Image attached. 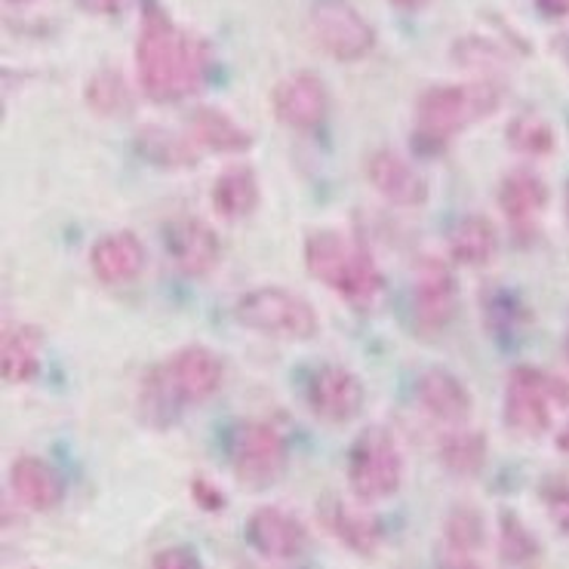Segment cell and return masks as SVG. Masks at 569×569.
Returning <instances> with one entry per match:
<instances>
[{
	"label": "cell",
	"instance_id": "1",
	"mask_svg": "<svg viewBox=\"0 0 569 569\" xmlns=\"http://www.w3.org/2000/svg\"><path fill=\"white\" fill-rule=\"evenodd\" d=\"M210 43L179 28L148 3L136 40V78L151 102L170 106L194 96L210 74Z\"/></svg>",
	"mask_w": 569,
	"mask_h": 569
},
{
	"label": "cell",
	"instance_id": "2",
	"mask_svg": "<svg viewBox=\"0 0 569 569\" xmlns=\"http://www.w3.org/2000/svg\"><path fill=\"white\" fill-rule=\"evenodd\" d=\"M502 80L480 78L471 83L428 87L416 102V136L428 148H443L475 120L492 114L502 102Z\"/></svg>",
	"mask_w": 569,
	"mask_h": 569
},
{
	"label": "cell",
	"instance_id": "3",
	"mask_svg": "<svg viewBox=\"0 0 569 569\" xmlns=\"http://www.w3.org/2000/svg\"><path fill=\"white\" fill-rule=\"evenodd\" d=\"M305 266L311 278L358 308H367L382 292V271L370 252L339 231H315L305 240Z\"/></svg>",
	"mask_w": 569,
	"mask_h": 569
},
{
	"label": "cell",
	"instance_id": "4",
	"mask_svg": "<svg viewBox=\"0 0 569 569\" xmlns=\"http://www.w3.org/2000/svg\"><path fill=\"white\" fill-rule=\"evenodd\" d=\"M234 318L247 330L283 342L315 339L320 327L318 311L311 308V302L283 287H259L243 292L234 305Z\"/></svg>",
	"mask_w": 569,
	"mask_h": 569
},
{
	"label": "cell",
	"instance_id": "5",
	"mask_svg": "<svg viewBox=\"0 0 569 569\" xmlns=\"http://www.w3.org/2000/svg\"><path fill=\"white\" fill-rule=\"evenodd\" d=\"M567 400L569 388L557 376L536 367H517L505 385V428L517 437H542L555 422V410Z\"/></svg>",
	"mask_w": 569,
	"mask_h": 569
},
{
	"label": "cell",
	"instance_id": "6",
	"mask_svg": "<svg viewBox=\"0 0 569 569\" xmlns=\"http://www.w3.org/2000/svg\"><path fill=\"white\" fill-rule=\"evenodd\" d=\"M403 456L395 435L382 425H370L348 452V487L360 502H382L400 490Z\"/></svg>",
	"mask_w": 569,
	"mask_h": 569
},
{
	"label": "cell",
	"instance_id": "7",
	"mask_svg": "<svg viewBox=\"0 0 569 569\" xmlns=\"http://www.w3.org/2000/svg\"><path fill=\"white\" fill-rule=\"evenodd\" d=\"M287 440L274 425L243 422L231 440V468L240 487L247 490H268L287 471Z\"/></svg>",
	"mask_w": 569,
	"mask_h": 569
},
{
	"label": "cell",
	"instance_id": "8",
	"mask_svg": "<svg viewBox=\"0 0 569 569\" xmlns=\"http://www.w3.org/2000/svg\"><path fill=\"white\" fill-rule=\"evenodd\" d=\"M154 382L163 388V395L176 407H182V403H203L226 382V363H222V358L212 348L186 345L154 372Z\"/></svg>",
	"mask_w": 569,
	"mask_h": 569
},
{
	"label": "cell",
	"instance_id": "9",
	"mask_svg": "<svg viewBox=\"0 0 569 569\" xmlns=\"http://www.w3.org/2000/svg\"><path fill=\"white\" fill-rule=\"evenodd\" d=\"M311 34L336 62H358L376 47V28L348 0H318L311 10Z\"/></svg>",
	"mask_w": 569,
	"mask_h": 569
},
{
	"label": "cell",
	"instance_id": "10",
	"mask_svg": "<svg viewBox=\"0 0 569 569\" xmlns=\"http://www.w3.org/2000/svg\"><path fill=\"white\" fill-rule=\"evenodd\" d=\"M459 287L447 262L422 259L412 283V323L422 336H440L456 318Z\"/></svg>",
	"mask_w": 569,
	"mask_h": 569
},
{
	"label": "cell",
	"instance_id": "11",
	"mask_svg": "<svg viewBox=\"0 0 569 569\" xmlns=\"http://www.w3.org/2000/svg\"><path fill=\"white\" fill-rule=\"evenodd\" d=\"M305 400H308V410L315 412L320 422L345 425L358 419L367 391H363V382L355 372L327 363V367H318L308 376Z\"/></svg>",
	"mask_w": 569,
	"mask_h": 569
},
{
	"label": "cell",
	"instance_id": "12",
	"mask_svg": "<svg viewBox=\"0 0 569 569\" xmlns=\"http://www.w3.org/2000/svg\"><path fill=\"white\" fill-rule=\"evenodd\" d=\"M271 111L290 130H318L330 114V90L315 71H296L283 78L271 93Z\"/></svg>",
	"mask_w": 569,
	"mask_h": 569
},
{
	"label": "cell",
	"instance_id": "13",
	"mask_svg": "<svg viewBox=\"0 0 569 569\" xmlns=\"http://www.w3.org/2000/svg\"><path fill=\"white\" fill-rule=\"evenodd\" d=\"M167 252L172 266L179 268L186 278H210L222 262V240L207 222L200 219H176L167 226Z\"/></svg>",
	"mask_w": 569,
	"mask_h": 569
},
{
	"label": "cell",
	"instance_id": "14",
	"mask_svg": "<svg viewBox=\"0 0 569 569\" xmlns=\"http://www.w3.org/2000/svg\"><path fill=\"white\" fill-rule=\"evenodd\" d=\"M247 542L266 560H296L308 545L305 527L283 508L262 505L247 517Z\"/></svg>",
	"mask_w": 569,
	"mask_h": 569
},
{
	"label": "cell",
	"instance_id": "15",
	"mask_svg": "<svg viewBox=\"0 0 569 569\" xmlns=\"http://www.w3.org/2000/svg\"><path fill=\"white\" fill-rule=\"evenodd\" d=\"M367 179L395 207H422L428 200V182L419 176V170L412 167L410 160L400 158L398 151H391V148L372 151L370 160H367Z\"/></svg>",
	"mask_w": 569,
	"mask_h": 569
},
{
	"label": "cell",
	"instance_id": "16",
	"mask_svg": "<svg viewBox=\"0 0 569 569\" xmlns=\"http://www.w3.org/2000/svg\"><path fill=\"white\" fill-rule=\"evenodd\" d=\"M416 400L431 419L443 425H462L475 410L471 391L465 388L459 376H452L443 367H431V370L419 372L416 379Z\"/></svg>",
	"mask_w": 569,
	"mask_h": 569
},
{
	"label": "cell",
	"instance_id": "17",
	"mask_svg": "<svg viewBox=\"0 0 569 569\" xmlns=\"http://www.w3.org/2000/svg\"><path fill=\"white\" fill-rule=\"evenodd\" d=\"M148 252L146 243L136 238L133 231H111L99 238L90 250V268L93 274L108 287L130 283L146 271Z\"/></svg>",
	"mask_w": 569,
	"mask_h": 569
},
{
	"label": "cell",
	"instance_id": "18",
	"mask_svg": "<svg viewBox=\"0 0 569 569\" xmlns=\"http://www.w3.org/2000/svg\"><path fill=\"white\" fill-rule=\"evenodd\" d=\"M10 487L19 502L26 505L28 511H53L56 505L66 496V483L62 475L53 465L40 456H19L10 468Z\"/></svg>",
	"mask_w": 569,
	"mask_h": 569
},
{
	"label": "cell",
	"instance_id": "19",
	"mask_svg": "<svg viewBox=\"0 0 569 569\" xmlns=\"http://www.w3.org/2000/svg\"><path fill=\"white\" fill-rule=\"evenodd\" d=\"M499 207L515 228H530L548 207V186L539 172L511 170L499 186Z\"/></svg>",
	"mask_w": 569,
	"mask_h": 569
},
{
	"label": "cell",
	"instance_id": "20",
	"mask_svg": "<svg viewBox=\"0 0 569 569\" xmlns=\"http://www.w3.org/2000/svg\"><path fill=\"white\" fill-rule=\"evenodd\" d=\"M188 136L198 148L219 151V154H240L252 148V133L243 130L238 120L228 118L219 108L203 106L188 118Z\"/></svg>",
	"mask_w": 569,
	"mask_h": 569
},
{
	"label": "cell",
	"instance_id": "21",
	"mask_svg": "<svg viewBox=\"0 0 569 569\" xmlns=\"http://www.w3.org/2000/svg\"><path fill=\"white\" fill-rule=\"evenodd\" d=\"M450 256L452 262L468 268L490 266L499 252V231L487 216H462L450 228Z\"/></svg>",
	"mask_w": 569,
	"mask_h": 569
},
{
	"label": "cell",
	"instance_id": "22",
	"mask_svg": "<svg viewBox=\"0 0 569 569\" xmlns=\"http://www.w3.org/2000/svg\"><path fill=\"white\" fill-rule=\"evenodd\" d=\"M323 523H327L332 536H336L348 551H355V555H376V548L382 542V527H379V520L370 515H363L358 508H351V505H345L342 499L323 502Z\"/></svg>",
	"mask_w": 569,
	"mask_h": 569
},
{
	"label": "cell",
	"instance_id": "23",
	"mask_svg": "<svg viewBox=\"0 0 569 569\" xmlns=\"http://www.w3.org/2000/svg\"><path fill=\"white\" fill-rule=\"evenodd\" d=\"M212 210L228 222L247 219L259 207V179L250 167H228L212 182Z\"/></svg>",
	"mask_w": 569,
	"mask_h": 569
},
{
	"label": "cell",
	"instance_id": "24",
	"mask_svg": "<svg viewBox=\"0 0 569 569\" xmlns=\"http://www.w3.org/2000/svg\"><path fill=\"white\" fill-rule=\"evenodd\" d=\"M0 372L3 382L26 385L40 372V336L31 327H13L0 342Z\"/></svg>",
	"mask_w": 569,
	"mask_h": 569
},
{
	"label": "cell",
	"instance_id": "25",
	"mask_svg": "<svg viewBox=\"0 0 569 569\" xmlns=\"http://www.w3.org/2000/svg\"><path fill=\"white\" fill-rule=\"evenodd\" d=\"M487 452H490L487 450V437L480 431H471V428L443 435L440 447H437L440 465L456 477L480 475V468L487 465Z\"/></svg>",
	"mask_w": 569,
	"mask_h": 569
},
{
	"label": "cell",
	"instance_id": "26",
	"mask_svg": "<svg viewBox=\"0 0 569 569\" xmlns=\"http://www.w3.org/2000/svg\"><path fill=\"white\" fill-rule=\"evenodd\" d=\"M508 146L515 148L517 154H527V158H545L557 148L555 127L548 123L545 114L539 111H520L511 118L508 130H505Z\"/></svg>",
	"mask_w": 569,
	"mask_h": 569
},
{
	"label": "cell",
	"instance_id": "27",
	"mask_svg": "<svg viewBox=\"0 0 569 569\" xmlns=\"http://www.w3.org/2000/svg\"><path fill=\"white\" fill-rule=\"evenodd\" d=\"M194 142L191 136L170 133V130H160V127H146L139 133V151L142 158L151 160V163H160V167H194L198 160V151H194Z\"/></svg>",
	"mask_w": 569,
	"mask_h": 569
},
{
	"label": "cell",
	"instance_id": "28",
	"mask_svg": "<svg viewBox=\"0 0 569 569\" xmlns=\"http://www.w3.org/2000/svg\"><path fill=\"white\" fill-rule=\"evenodd\" d=\"M87 106L93 108L102 118H118L127 108H133V96L120 71L114 68H102L96 71L90 83H87Z\"/></svg>",
	"mask_w": 569,
	"mask_h": 569
},
{
	"label": "cell",
	"instance_id": "29",
	"mask_svg": "<svg viewBox=\"0 0 569 569\" xmlns=\"http://www.w3.org/2000/svg\"><path fill=\"white\" fill-rule=\"evenodd\" d=\"M443 539L450 545L452 551L459 555H471L477 551L483 539H487V523H483V515L477 508H468V505H459L452 508L447 520H443Z\"/></svg>",
	"mask_w": 569,
	"mask_h": 569
},
{
	"label": "cell",
	"instance_id": "30",
	"mask_svg": "<svg viewBox=\"0 0 569 569\" xmlns=\"http://www.w3.org/2000/svg\"><path fill=\"white\" fill-rule=\"evenodd\" d=\"M499 551L511 563V567H527L539 557V542L520 520H517L511 511L502 515V523H499Z\"/></svg>",
	"mask_w": 569,
	"mask_h": 569
},
{
	"label": "cell",
	"instance_id": "31",
	"mask_svg": "<svg viewBox=\"0 0 569 569\" xmlns=\"http://www.w3.org/2000/svg\"><path fill=\"white\" fill-rule=\"evenodd\" d=\"M539 499H542L545 511L551 517V523H555L563 536H569V477L555 475L548 477V480H542Z\"/></svg>",
	"mask_w": 569,
	"mask_h": 569
},
{
	"label": "cell",
	"instance_id": "32",
	"mask_svg": "<svg viewBox=\"0 0 569 569\" xmlns=\"http://www.w3.org/2000/svg\"><path fill=\"white\" fill-rule=\"evenodd\" d=\"M151 569H203V563L186 545H170V548H163V551L154 555Z\"/></svg>",
	"mask_w": 569,
	"mask_h": 569
},
{
	"label": "cell",
	"instance_id": "33",
	"mask_svg": "<svg viewBox=\"0 0 569 569\" xmlns=\"http://www.w3.org/2000/svg\"><path fill=\"white\" fill-rule=\"evenodd\" d=\"M194 499L207 511H219L222 508V492L216 490L210 480H194Z\"/></svg>",
	"mask_w": 569,
	"mask_h": 569
},
{
	"label": "cell",
	"instance_id": "34",
	"mask_svg": "<svg viewBox=\"0 0 569 569\" xmlns=\"http://www.w3.org/2000/svg\"><path fill=\"white\" fill-rule=\"evenodd\" d=\"M130 0H78V7L90 16H118Z\"/></svg>",
	"mask_w": 569,
	"mask_h": 569
},
{
	"label": "cell",
	"instance_id": "35",
	"mask_svg": "<svg viewBox=\"0 0 569 569\" xmlns=\"http://www.w3.org/2000/svg\"><path fill=\"white\" fill-rule=\"evenodd\" d=\"M536 7L548 19H563V16H569V0H536Z\"/></svg>",
	"mask_w": 569,
	"mask_h": 569
},
{
	"label": "cell",
	"instance_id": "36",
	"mask_svg": "<svg viewBox=\"0 0 569 569\" xmlns=\"http://www.w3.org/2000/svg\"><path fill=\"white\" fill-rule=\"evenodd\" d=\"M398 10H407V13H416V10H422V7H428V0H391Z\"/></svg>",
	"mask_w": 569,
	"mask_h": 569
},
{
	"label": "cell",
	"instance_id": "37",
	"mask_svg": "<svg viewBox=\"0 0 569 569\" xmlns=\"http://www.w3.org/2000/svg\"><path fill=\"white\" fill-rule=\"evenodd\" d=\"M557 447H560V452H569V422L560 428V435H557Z\"/></svg>",
	"mask_w": 569,
	"mask_h": 569
},
{
	"label": "cell",
	"instance_id": "38",
	"mask_svg": "<svg viewBox=\"0 0 569 569\" xmlns=\"http://www.w3.org/2000/svg\"><path fill=\"white\" fill-rule=\"evenodd\" d=\"M3 3H13V7H26V3H34V0H3Z\"/></svg>",
	"mask_w": 569,
	"mask_h": 569
},
{
	"label": "cell",
	"instance_id": "39",
	"mask_svg": "<svg viewBox=\"0 0 569 569\" xmlns=\"http://www.w3.org/2000/svg\"><path fill=\"white\" fill-rule=\"evenodd\" d=\"M563 355H567V360H569V330H567V339H563Z\"/></svg>",
	"mask_w": 569,
	"mask_h": 569
},
{
	"label": "cell",
	"instance_id": "40",
	"mask_svg": "<svg viewBox=\"0 0 569 569\" xmlns=\"http://www.w3.org/2000/svg\"><path fill=\"white\" fill-rule=\"evenodd\" d=\"M452 569H477L475 563H459V567H452Z\"/></svg>",
	"mask_w": 569,
	"mask_h": 569
}]
</instances>
